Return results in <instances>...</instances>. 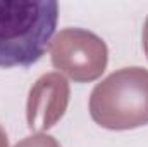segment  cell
I'll use <instances>...</instances> for the list:
<instances>
[{
  "label": "cell",
  "mask_w": 148,
  "mask_h": 147,
  "mask_svg": "<svg viewBox=\"0 0 148 147\" xmlns=\"http://www.w3.org/2000/svg\"><path fill=\"white\" fill-rule=\"evenodd\" d=\"M59 5L52 0H0V68H28L47 52Z\"/></svg>",
  "instance_id": "cell-1"
},
{
  "label": "cell",
  "mask_w": 148,
  "mask_h": 147,
  "mask_svg": "<svg viewBox=\"0 0 148 147\" xmlns=\"http://www.w3.org/2000/svg\"><path fill=\"white\" fill-rule=\"evenodd\" d=\"M90 114L109 130L148 125V69L134 66L109 74L91 92Z\"/></svg>",
  "instance_id": "cell-2"
},
{
  "label": "cell",
  "mask_w": 148,
  "mask_h": 147,
  "mask_svg": "<svg viewBox=\"0 0 148 147\" xmlns=\"http://www.w3.org/2000/svg\"><path fill=\"white\" fill-rule=\"evenodd\" d=\"M52 64L74 81H93L107 68V45L88 30L66 28L52 42Z\"/></svg>",
  "instance_id": "cell-3"
},
{
  "label": "cell",
  "mask_w": 148,
  "mask_h": 147,
  "mask_svg": "<svg viewBox=\"0 0 148 147\" xmlns=\"http://www.w3.org/2000/svg\"><path fill=\"white\" fill-rule=\"evenodd\" d=\"M69 83L60 73H47L31 87L26 106V119L31 130L52 128L67 109Z\"/></svg>",
  "instance_id": "cell-4"
},
{
  "label": "cell",
  "mask_w": 148,
  "mask_h": 147,
  "mask_svg": "<svg viewBox=\"0 0 148 147\" xmlns=\"http://www.w3.org/2000/svg\"><path fill=\"white\" fill-rule=\"evenodd\" d=\"M14 147H60V146L53 137L45 135V133H36L33 137H26L24 140H21Z\"/></svg>",
  "instance_id": "cell-5"
},
{
  "label": "cell",
  "mask_w": 148,
  "mask_h": 147,
  "mask_svg": "<svg viewBox=\"0 0 148 147\" xmlns=\"http://www.w3.org/2000/svg\"><path fill=\"white\" fill-rule=\"evenodd\" d=\"M143 49H145V54L148 57V17L145 21V28H143Z\"/></svg>",
  "instance_id": "cell-6"
},
{
  "label": "cell",
  "mask_w": 148,
  "mask_h": 147,
  "mask_svg": "<svg viewBox=\"0 0 148 147\" xmlns=\"http://www.w3.org/2000/svg\"><path fill=\"white\" fill-rule=\"evenodd\" d=\"M0 147H9V140H7V135H5V132L2 130V126H0Z\"/></svg>",
  "instance_id": "cell-7"
}]
</instances>
